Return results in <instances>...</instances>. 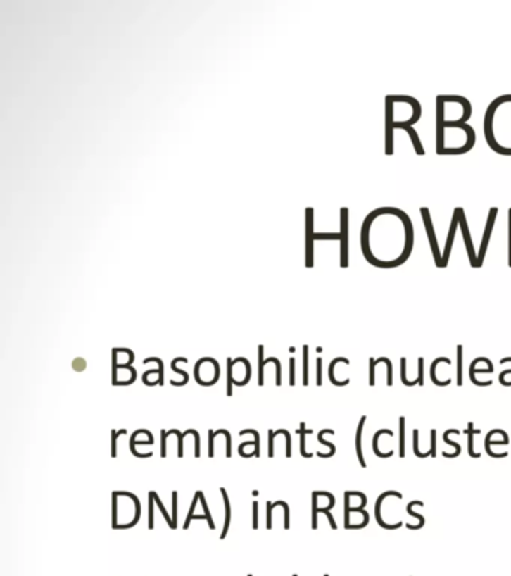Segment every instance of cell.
<instances>
[{
    "label": "cell",
    "instance_id": "cell-1",
    "mask_svg": "<svg viewBox=\"0 0 511 576\" xmlns=\"http://www.w3.org/2000/svg\"><path fill=\"white\" fill-rule=\"evenodd\" d=\"M508 101H511V95H504V96L496 98V99L491 104L489 108H487L486 116H484V137H486V142L489 143L492 151H495V152L499 154V155H511V149L503 147L501 144H499V143L495 140V137H493V128H492V119H493V116H495L496 110L499 108V106H503L504 102H508Z\"/></svg>",
    "mask_w": 511,
    "mask_h": 576
},
{
    "label": "cell",
    "instance_id": "cell-2",
    "mask_svg": "<svg viewBox=\"0 0 511 576\" xmlns=\"http://www.w3.org/2000/svg\"><path fill=\"white\" fill-rule=\"evenodd\" d=\"M422 218H423V224L426 228V233L429 237V242H431V248H432V256L435 260V266L443 269V254H441L439 251V245H438V240L435 236V230H434V224H432V218H431V212H429L427 207H422L420 209Z\"/></svg>",
    "mask_w": 511,
    "mask_h": 576
},
{
    "label": "cell",
    "instance_id": "cell-3",
    "mask_svg": "<svg viewBox=\"0 0 511 576\" xmlns=\"http://www.w3.org/2000/svg\"><path fill=\"white\" fill-rule=\"evenodd\" d=\"M459 227L462 230V236H463V242H465V246H467V254L469 258V264L471 268L479 269V260H477V254H475V249H474V244L471 240V233H469V228H468V223H467V216H465V211L462 207H459Z\"/></svg>",
    "mask_w": 511,
    "mask_h": 576
},
{
    "label": "cell",
    "instance_id": "cell-4",
    "mask_svg": "<svg viewBox=\"0 0 511 576\" xmlns=\"http://www.w3.org/2000/svg\"><path fill=\"white\" fill-rule=\"evenodd\" d=\"M496 216H498V207H492L491 212H489V218H487V221H486V228H484V233H483L480 251L477 254L479 268H481L483 263H484V257H486L487 248H489V242H491V236H492V232H493V225H495V221H496Z\"/></svg>",
    "mask_w": 511,
    "mask_h": 576
},
{
    "label": "cell",
    "instance_id": "cell-5",
    "mask_svg": "<svg viewBox=\"0 0 511 576\" xmlns=\"http://www.w3.org/2000/svg\"><path fill=\"white\" fill-rule=\"evenodd\" d=\"M458 227H459V207H456L455 213H453V218H451L448 236H447V240H446V248H444V252H443V269L448 266V260H450V256H451L453 244H455Z\"/></svg>",
    "mask_w": 511,
    "mask_h": 576
},
{
    "label": "cell",
    "instance_id": "cell-6",
    "mask_svg": "<svg viewBox=\"0 0 511 576\" xmlns=\"http://www.w3.org/2000/svg\"><path fill=\"white\" fill-rule=\"evenodd\" d=\"M341 225H342V232H341V242H342L341 266L346 268L348 266V209L341 211Z\"/></svg>",
    "mask_w": 511,
    "mask_h": 576
},
{
    "label": "cell",
    "instance_id": "cell-7",
    "mask_svg": "<svg viewBox=\"0 0 511 576\" xmlns=\"http://www.w3.org/2000/svg\"><path fill=\"white\" fill-rule=\"evenodd\" d=\"M403 131L408 132V135H410V138H411V142H412V146H414V151L417 152V155H424V149H423V146H422L420 138H418L417 131L414 130V126H408V128H405Z\"/></svg>",
    "mask_w": 511,
    "mask_h": 576
},
{
    "label": "cell",
    "instance_id": "cell-8",
    "mask_svg": "<svg viewBox=\"0 0 511 576\" xmlns=\"http://www.w3.org/2000/svg\"><path fill=\"white\" fill-rule=\"evenodd\" d=\"M220 492H222V495H224V501H225V524H224V532H222V534H220V537H225V536H227V533H228L229 520H231V508H229V500H228L227 491L222 488V489H220Z\"/></svg>",
    "mask_w": 511,
    "mask_h": 576
},
{
    "label": "cell",
    "instance_id": "cell-9",
    "mask_svg": "<svg viewBox=\"0 0 511 576\" xmlns=\"http://www.w3.org/2000/svg\"><path fill=\"white\" fill-rule=\"evenodd\" d=\"M365 420H366V416L362 418V422H360V425H358V434H357V439H355V442H357V455H358V459H360V464H362L363 467H366V461L363 459V453H362V447H360V442H362V430H363Z\"/></svg>",
    "mask_w": 511,
    "mask_h": 576
},
{
    "label": "cell",
    "instance_id": "cell-10",
    "mask_svg": "<svg viewBox=\"0 0 511 576\" xmlns=\"http://www.w3.org/2000/svg\"><path fill=\"white\" fill-rule=\"evenodd\" d=\"M400 420V458H403L405 456V432H403V428H405V419L403 418H400L399 419Z\"/></svg>",
    "mask_w": 511,
    "mask_h": 576
},
{
    "label": "cell",
    "instance_id": "cell-11",
    "mask_svg": "<svg viewBox=\"0 0 511 576\" xmlns=\"http://www.w3.org/2000/svg\"><path fill=\"white\" fill-rule=\"evenodd\" d=\"M458 361H459V363H458V383H459V386H462V345H459V347H458Z\"/></svg>",
    "mask_w": 511,
    "mask_h": 576
},
{
    "label": "cell",
    "instance_id": "cell-12",
    "mask_svg": "<svg viewBox=\"0 0 511 576\" xmlns=\"http://www.w3.org/2000/svg\"><path fill=\"white\" fill-rule=\"evenodd\" d=\"M508 266L511 268V209L508 211Z\"/></svg>",
    "mask_w": 511,
    "mask_h": 576
},
{
    "label": "cell",
    "instance_id": "cell-13",
    "mask_svg": "<svg viewBox=\"0 0 511 576\" xmlns=\"http://www.w3.org/2000/svg\"><path fill=\"white\" fill-rule=\"evenodd\" d=\"M153 497H155V500H156V503H158V506H159V509H160V512L164 513V516H165V521L172 527V522H171V520H170V516H168V513H167V511L164 509V506H162V503H160V500L158 499V495L153 492Z\"/></svg>",
    "mask_w": 511,
    "mask_h": 576
},
{
    "label": "cell",
    "instance_id": "cell-14",
    "mask_svg": "<svg viewBox=\"0 0 511 576\" xmlns=\"http://www.w3.org/2000/svg\"><path fill=\"white\" fill-rule=\"evenodd\" d=\"M153 500H155V499H153V494L150 492V501H149V503H150V509H149V516H150V528L153 527Z\"/></svg>",
    "mask_w": 511,
    "mask_h": 576
},
{
    "label": "cell",
    "instance_id": "cell-15",
    "mask_svg": "<svg viewBox=\"0 0 511 576\" xmlns=\"http://www.w3.org/2000/svg\"><path fill=\"white\" fill-rule=\"evenodd\" d=\"M260 386H263L264 383V372H263V368L265 365V362L263 361V347H260Z\"/></svg>",
    "mask_w": 511,
    "mask_h": 576
},
{
    "label": "cell",
    "instance_id": "cell-16",
    "mask_svg": "<svg viewBox=\"0 0 511 576\" xmlns=\"http://www.w3.org/2000/svg\"><path fill=\"white\" fill-rule=\"evenodd\" d=\"M200 497H201V503H203V508H204V511H206V518H207V521H208V524H210V527L213 528L215 525H213V521H212V518H210V513H208V509H207V504H206V500L203 499V494L200 492Z\"/></svg>",
    "mask_w": 511,
    "mask_h": 576
},
{
    "label": "cell",
    "instance_id": "cell-17",
    "mask_svg": "<svg viewBox=\"0 0 511 576\" xmlns=\"http://www.w3.org/2000/svg\"><path fill=\"white\" fill-rule=\"evenodd\" d=\"M167 435H168V432L167 431H162V456H165L167 455Z\"/></svg>",
    "mask_w": 511,
    "mask_h": 576
},
{
    "label": "cell",
    "instance_id": "cell-18",
    "mask_svg": "<svg viewBox=\"0 0 511 576\" xmlns=\"http://www.w3.org/2000/svg\"><path fill=\"white\" fill-rule=\"evenodd\" d=\"M258 525V503H253V527Z\"/></svg>",
    "mask_w": 511,
    "mask_h": 576
},
{
    "label": "cell",
    "instance_id": "cell-19",
    "mask_svg": "<svg viewBox=\"0 0 511 576\" xmlns=\"http://www.w3.org/2000/svg\"><path fill=\"white\" fill-rule=\"evenodd\" d=\"M303 383L308 384V347H305V378Z\"/></svg>",
    "mask_w": 511,
    "mask_h": 576
},
{
    "label": "cell",
    "instance_id": "cell-20",
    "mask_svg": "<svg viewBox=\"0 0 511 576\" xmlns=\"http://www.w3.org/2000/svg\"><path fill=\"white\" fill-rule=\"evenodd\" d=\"M251 444H253V446H255V455H258V442H253V443H251ZM246 446H249V442H248V443H243V446L239 449V451L241 452L243 449H245Z\"/></svg>",
    "mask_w": 511,
    "mask_h": 576
},
{
    "label": "cell",
    "instance_id": "cell-21",
    "mask_svg": "<svg viewBox=\"0 0 511 576\" xmlns=\"http://www.w3.org/2000/svg\"><path fill=\"white\" fill-rule=\"evenodd\" d=\"M215 434H216V432L210 431V435H208V442H210V452H208V455H210V456H213V439H215Z\"/></svg>",
    "mask_w": 511,
    "mask_h": 576
},
{
    "label": "cell",
    "instance_id": "cell-22",
    "mask_svg": "<svg viewBox=\"0 0 511 576\" xmlns=\"http://www.w3.org/2000/svg\"><path fill=\"white\" fill-rule=\"evenodd\" d=\"M321 370H322V362H321V359H318V386H321V383H322V372H321Z\"/></svg>",
    "mask_w": 511,
    "mask_h": 576
},
{
    "label": "cell",
    "instance_id": "cell-23",
    "mask_svg": "<svg viewBox=\"0 0 511 576\" xmlns=\"http://www.w3.org/2000/svg\"><path fill=\"white\" fill-rule=\"evenodd\" d=\"M291 372H289V383H291V386L294 384V359H291Z\"/></svg>",
    "mask_w": 511,
    "mask_h": 576
},
{
    "label": "cell",
    "instance_id": "cell-24",
    "mask_svg": "<svg viewBox=\"0 0 511 576\" xmlns=\"http://www.w3.org/2000/svg\"><path fill=\"white\" fill-rule=\"evenodd\" d=\"M273 437H275V432L270 431V435H269V442H270V452H269V455H270V456H273Z\"/></svg>",
    "mask_w": 511,
    "mask_h": 576
},
{
    "label": "cell",
    "instance_id": "cell-25",
    "mask_svg": "<svg viewBox=\"0 0 511 576\" xmlns=\"http://www.w3.org/2000/svg\"><path fill=\"white\" fill-rule=\"evenodd\" d=\"M125 431V430H123ZM123 431H120L119 434H122ZM119 434H113V456H115V439H118Z\"/></svg>",
    "mask_w": 511,
    "mask_h": 576
}]
</instances>
